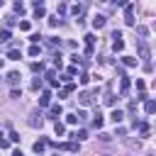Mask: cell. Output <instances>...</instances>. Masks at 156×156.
I'll return each instance as SVG.
<instances>
[{"label": "cell", "mask_w": 156, "mask_h": 156, "mask_svg": "<svg viewBox=\"0 0 156 156\" xmlns=\"http://www.w3.org/2000/svg\"><path fill=\"white\" fill-rule=\"evenodd\" d=\"M95 95H98V90H95V93H88V90H83V93L78 95V102H80V105H90V102L95 100Z\"/></svg>", "instance_id": "2"}, {"label": "cell", "mask_w": 156, "mask_h": 156, "mask_svg": "<svg viewBox=\"0 0 156 156\" xmlns=\"http://www.w3.org/2000/svg\"><path fill=\"white\" fill-rule=\"evenodd\" d=\"M66 122H68V124H76V122H80V119H78V115H66Z\"/></svg>", "instance_id": "25"}, {"label": "cell", "mask_w": 156, "mask_h": 156, "mask_svg": "<svg viewBox=\"0 0 156 156\" xmlns=\"http://www.w3.org/2000/svg\"><path fill=\"white\" fill-rule=\"evenodd\" d=\"M124 22H127V24H129V27H132V24H134V7H132V5H129V2H127V5H124Z\"/></svg>", "instance_id": "4"}, {"label": "cell", "mask_w": 156, "mask_h": 156, "mask_svg": "<svg viewBox=\"0 0 156 156\" xmlns=\"http://www.w3.org/2000/svg\"><path fill=\"white\" fill-rule=\"evenodd\" d=\"M5 80H7L10 85H17V83H20V73H17V71H10V73L5 76Z\"/></svg>", "instance_id": "7"}, {"label": "cell", "mask_w": 156, "mask_h": 156, "mask_svg": "<svg viewBox=\"0 0 156 156\" xmlns=\"http://www.w3.org/2000/svg\"><path fill=\"white\" fill-rule=\"evenodd\" d=\"M54 132H56V134H58V136H61V134H63V132H66V124H63V122H58V119H56V124H54Z\"/></svg>", "instance_id": "17"}, {"label": "cell", "mask_w": 156, "mask_h": 156, "mask_svg": "<svg viewBox=\"0 0 156 156\" xmlns=\"http://www.w3.org/2000/svg\"><path fill=\"white\" fill-rule=\"evenodd\" d=\"M15 12H17V15H24V5H22V2H20V0H17V2H15Z\"/></svg>", "instance_id": "23"}, {"label": "cell", "mask_w": 156, "mask_h": 156, "mask_svg": "<svg viewBox=\"0 0 156 156\" xmlns=\"http://www.w3.org/2000/svg\"><path fill=\"white\" fill-rule=\"evenodd\" d=\"M122 63L129 66V68H134V66H136V58H134V56H122Z\"/></svg>", "instance_id": "15"}, {"label": "cell", "mask_w": 156, "mask_h": 156, "mask_svg": "<svg viewBox=\"0 0 156 156\" xmlns=\"http://www.w3.org/2000/svg\"><path fill=\"white\" fill-rule=\"evenodd\" d=\"M32 88L39 90V88H41V78H34V80H32Z\"/></svg>", "instance_id": "30"}, {"label": "cell", "mask_w": 156, "mask_h": 156, "mask_svg": "<svg viewBox=\"0 0 156 156\" xmlns=\"http://www.w3.org/2000/svg\"><path fill=\"white\" fill-rule=\"evenodd\" d=\"M0 149H10V141L2 139V134H0Z\"/></svg>", "instance_id": "32"}, {"label": "cell", "mask_w": 156, "mask_h": 156, "mask_svg": "<svg viewBox=\"0 0 156 156\" xmlns=\"http://www.w3.org/2000/svg\"><path fill=\"white\" fill-rule=\"evenodd\" d=\"M20 29H22V32H29V22H27V20H24V22H20Z\"/></svg>", "instance_id": "33"}, {"label": "cell", "mask_w": 156, "mask_h": 156, "mask_svg": "<svg viewBox=\"0 0 156 156\" xmlns=\"http://www.w3.org/2000/svg\"><path fill=\"white\" fill-rule=\"evenodd\" d=\"M73 139L83 141V139H88V132H85V129H80V132H76V134H73Z\"/></svg>", "instance_id": "20"}, {"label": "cell", "mask_w": 156, "mask_h": 156, "mask_svg": "<svg viewBox=\"0 0 156 156\" xmlns=\"http://www.w3.org/2000/svg\"><path fill=\"white\" fill-rule=\"evenodd\" d=\"M61 115H63V107H61V105H58V102H56V105H51V107H49V117H51V119H58V117H61Z\"/></svg>", "instance_id": "6"}, {"label": "cell", "mask_w": 156, "mask_h": 156, "mask_svg": "<svg viewBox=\"0 0 156 156\" xmlns=\"http://www.w3.org/2000/svg\"><path fill=\"white\" fill-rule=\"evenodd\" d=\"M46 144H49L46 139H39V141H34V146H32V151H34V154H41V151L46 149Z\"/></svg>", "instance_id": "9"}, {"label": "cell", "mask_w": 156, "mask_h": 156, "mask_svg": "<svg viewBox=\"0 0 156 156\" xmlns=\"http://www.w3.org/2000/svg\"><path fill=\"white\" fill-rule=\"evenodd\" d=\"M112 39H115V41H112V49H115V51H122V49H124L122 34H119V32H115V34H112Z\"/></svg>", "instance_id": "5"}, {"label": "cell", "mask_w": 156, "mask_h": 156, "mask_svg": "<svg viewBox=\"0 0 156 156\" xmlns=\"http://www.w3.org/2000/svg\"><path fill=\"white\" fill-rule=\"evenodd\" d=\"M39 105H41V107H46V105H51V93H49V90H44V93L39 95Z\"/></svg>", "instance_id": "8"}, {"label": "cell", "mask_w": 156, "mask_h": 156, "mask_svg": "<svg viewBox=\"0 0 156 156\" xmlns=\"http://www.w3.org/2000/svg\"><path fill=\"white\" fill-rule=\"evenodd\" d=\"M100 139H102V141H110V139H112V136H110V134H107V132H100Z\"/></svg>", "instance_id": "38"}, {"label": "cell", "mask_w": 156, "mask_h": 156, "mask_svg": "<svg viewBox=\"0 0 156 156\" xmlns=\"http://www.w3.org/2000/svg\"><path fill=\"white\" fill-rule=\"evenodd\" d=\"M136 51H139V58L144 61V68H146V71H151V63H149L151 51H149V44H146L144 39H136Z\"/></svg>", "instance_id": "1"}, {"label": "cell", "mask_w": 156, "mask_h": 156, "mask_svg": "<svg viewBox=\"0 0 156 156\" xmlns=\"http://www.w3.org/2000/svg\"><path fill=\"white\" fill-rule=\"evenodd\" d=\"M105 102H107V105H115V95L107 93V95H105Z\"/></svg>", "instance_id": "31"}, {"label": "cell", "mask_w": 156, "mask_h": 156, "mask_svg": "<svg viewBox=\"0 0 156 156\" xmlns=\"http://www.w3.org/2000/svg\"><path fill=\"white\" fill-rule=\"evenodd\" d=\"M93 27H95V29L105 27V17H102V15H95V17H93Z\"/></svg>", "instance_id": "11"}, {"label": "cell", "mask_w": 156, "mask_h": 156, "mask_svg": "<svg viewBox=\"0 0 156 156\" xmlns=\"http://www.w3.org/2000/svg\"><path fill=\"white\" fill-rule=\"evenodd\" d=\"M144 110H146V115H154L156 112V100H144Z\"/></svg>", "instance_id": "10"}, {"label": "cell", "mask_w": 156, "mask_h": 156, "mask_svg": "<svg viewBox=\"0 0 156 156\" xmlns=\"http://www.w3.org/2000/svg\"><path fill=\"white\" fill-rule=\"evenodd\" d=\"M115 134H117V136H124V134H127V129H124V127H117V132H115Z\"/></svg>", "instance_id": "37"}, {"label": "cell", "mask_w": 156, "mask_h": 156, "mask_svg": "<svg viewBox=\"0 0 156 156\" xmlns=\"http://www.w3.org/2000/svg\"><path fill=\"white\" fill-rule=\"evenodd\" d=\"M39 51H41V49H39V46H37V44H32V46H29V51H27V54H29V56H39Z\"/></svg>", "instance_id": "21"}, {"label": "cell", "mask_w": 156, "mask_h": 156, "mask_svg": "<svg viewBox=\"0 0 156 156\" xmlns=\"http://www.w3.org/2000/svg\"><path fill=\"white\" fill-rule=\"evenodd\" d=\"M134 127H139V132H141V134H146V132H149V124H146V122H139V124L134 122Z\"/></svg>", "instance_id": "22"}, {"label": "cell", "mask_w": 156, "mask_h": 156, "mask_svg": "<svg viewBox=\"0 0 156 156\" xmlns=\"http://www.w3.org/2000/svg\"><path fill=\"white\" fill-rule=\"evenodd\" d=\"M73 15L80 17V15H83V5H76V7H73Z\"/></svg>", "instance_id": "28"}, {"label": "cell", "mask_w": 156, "mask_h": 156, "mask_svg": "<svg viewBox=\"0 0 156 156\" xmlns=\"http://www.w3.org/2000/svg\"><path fill=\"white\" fill-rule=\"evenodd\" d=\"M136 32H139V34H141V37H146V34H149V29H146V27H144V24H141V27H136Z\"/></svg>", "instance_id": "34"}, {"label": "cell", "mask_w": 156, "mask_h": 156, "mask_svg": "<svg viewBox=\"0 0 156 156\" xmlns=\"http://www.w3.org/2000/svg\"><path fill=\"white\" fill-rule=\"evenodd\" d=\"M44 15H46V10H44V5H37V7H34V17L39 20V17H44Z\"/></svg>", "instance_id": "18"}, {"label": "cell", "mask_w": 156, "mask_h": 156, "mask_svg": "<svg viewBox=\"0 0 156 156\" xmlns=\"http://www.w3.org/2000/svg\"><path fill=\"white\" fill-rule=\"evenodd\" d=\"M93 127H95V129H100V127H102V115H100V110L95 112V119H93Z\"/></svg>", "instance_id": "16"}, {"label": "cell", "mask_w": 156, "mask_h": 156, "mask_svg": "<svg viewBox=\"0 0 156 156\" xmlns=\"http://www.w3.org/2000/svg\"><path fill=\"white\" fill-rule=\"evenodd\" d=\"M127 90H129V78H127V76H122V83H119V93H122V95H127Z\"/></svg>", "instance_id": "12"}, {"label": "cell", "mask_w": 156, "mask_h": 156, "mask_svg": "<svg viewBox=\"0 0 156 156\" xmlns=\"http://www.w3.org/2000/svg\"><path fill=\"white\" fill-rule=\"evenodd\" d=\"M58 22H61L58 15H56V17H49V24H51V27H58Z\"/></svg>", "instance_id": "29"}, {"label": "cell", "mask_w": 156, "mask_h": 156, "mask_svg": "<svg viewBox=\"0 0 156 156\" xmlns=\"http://www.w3.org/2000/svg\"><path fill=\"white\" fill-rule=\"evenodd\" d=\"M44 78H46L49 83H54V80H56V73H54V71H46V73H44Z\"/></svg>", "instance_id": "24"}, {"label": "cell", "mask_w": 156, "mask_h": 156, "mask_svg": "<svg viewBox=\"0 0 156 156\" xmlns=\"http://www.w3.org/2000/svg\"><path fill=\"white\" fill-rule=\"evenodd\" d=\"M78 80H80V83H83V85H85V83H88V80H90V76H88V73H80V78H78Z\"/></svg>", "instance_id": "35"}, {"label": "cell", "mask_w": 156, "mask_h": 156, "mask_svg": "<svg viewBox=\"0 0 156 156\" xmlns=\"http://www.w3.org/2000/svg\"><path fill=\"white\" fill-rule=\"evenodd\" d=\"M20 56H22V54H20V49H10V51H7V58H12V61H17Z\"/></svg>", "instance_id": "19"}, {"label": "cell", "mask_w": 156, "mask_h": 156, "mask_svg": "<svg viewBox=\"0 0 156 156\" xmlns=\"http://www.w3.org/2000/svg\"><path fill=\"white\" fill-rule=\"evenodd\" d=\"M73 90H76V85H73V83L68 80V83H66V88H63V90L58 93V98H66V95H68V93H73Z\"/></svg>", "instance_id": "13"}, {"label": "cell", "mask_w": 156, "mask_h": 156, "mask_svg": "<svg viewBox=\"0 0 156 156\" xmlns=\"http://www.w3.org/2000/svg\"><path fill=\"white\" fill-rule=\"evenodd\" d=\"M27 124H29V127H41V124H44V119H41V115H39V110H34V112L29 115V119H27Z\"/></svg>", "instance_id": "3"}, {"label": "cell", "mask_w": 156, "mask_h": 156, "mask_svg": "<svg viewBox=\"0 0 156 156\" xmlns=\"http://www.w3.org/2000/svg\"><path fill=\"white\" fill-rule=\"evenodd\" d=\"M85 44L93 46V44H95V34H85Z\"/></svg>", "instance_id": "27"}, {"label": "cell", "mask_w": 156, "mask_h": 156, "mask_svg": "<svg viewBox=\"0 0 156 156\" xmlns=\"http://www.w3.org/2000/svg\"><path fill=\"white\" fill-rule=\"evenodd\" d=\"M144 88H146V85H144V80H141V78H136V90H144Z\"/></svg>", "instance_id": "36"}, {"label": "cell", "mask_w": 156, "mask_h": 156, "mask_svg": "<svg viewBox=\"0 0 156 156\" xmlns=\"http://www.w3.org/2000/svg\"><path fill=\"white\" fill-rule=\"evenodd\" d=\"M10 37H12V34H10V29H2V32H0V41H7Z\"/></svg>", "instance_id": "26"}, {"label": "cell", "mask_w": 156, "mask_h": 156, "mask_svg": "<svg viewBox=\"0 0 156 156\" xmlns=\"http://www.w3.org/2000/svg\"><path fill=\"white\" fill-rule=\"evenodd\" d=\"M110 117H112V122H115V124H119V122H122V117H124V112H122V110H112V115H110Z\"/></svg>", "instance_id": "14"}]
</instances>
